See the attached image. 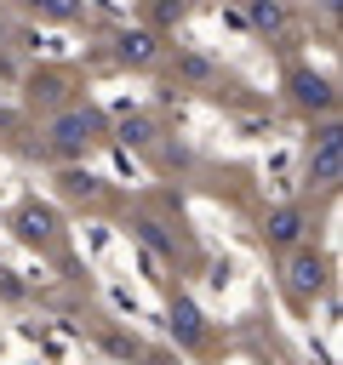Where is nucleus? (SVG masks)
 I'll return each instance as SVG.
<instances>
[{
    "label": "nucleus",
    "instance_id": "39448f33",
    "mask_svg": "<svg viewBox=\"0 0 343 365\" xmlns=\"http://www.w3.org/2000/svg\"><path fill=\"white\" fill-rule=\"evenodd\" d=\"M114 46H120V57H126V63H149V57H154V40H149L143 29H126Z\"/></svg>",
    "mask_w": 343,
    "mask_h": 365
},
{
    "label": "nucleus",
    "instance_id": "20e7f679",
    "mask_svg": "<svg viewBox=\"0 0 343 365\" xmlns=\"http://www.w3.org/2000/svg\"><path fill=\"white\" fill-rule=\"evenodd\" d=\"M297 234H303V217H297L292 205H280V211L269 217V240H274V245H292Z\"/></svg>",
    "mask_w": 343,
    "mask_h": 365
},
{
    "label": "nucleus",
    "instance_id": "f8f14e48",
    "mask_svg": "<svg viewBox=\"0 0 343 365\" xmlns=\"http://www.w3.org/2000/svg\"><path fill=\"white\" fill-rule=\"evenodd\" d=\"M120 143H149V120H120Z\"/></svg>",
    "mask_w": 343,
    "mask_h": 365
},
{
    "label": "nucleus",
    "instance_id": "f03ea898",
    "mask_svg": "<svg viewBox=\"0 0 343 365\" xmlns=\"http://www.w3.org/2000/svg\"><path fill=\"white\" fill-rule=\"evenodd\" d=\"M337 165H343V137L326 125V131L314 137V148H309V182L332 188V182H337Z\"/></svg>",
    "mask_w": 343,
    "mask_h": 365
},
{
    "label": "nucleus",
    "instance_id": "6e6552de",
    "mask_svg": "<svg viewBox=\"0 0 343 365\" xmlns=\"http://www.w3.org/2000/svg\"><path fill=\"white\" fill-rule=\"evenodd\" d=\"M131 228H137V234H143V245H154L160 257H177V245H172V234H166V228H160L154 217H137Z\"/></svg>",
    "mask_w": 343,
    "mask_h": 365
},
{
    "label": "nucleus",
    "instance_id": "7ed1b4c3",
    "mask_svg": "<svg viewBox=\"0 0 343 365\" xmlns=\"http://www.w3.org/2000/svg\"><path fill=\"white\" fill-rule=\"evenodd\" d=\"M320 285H326V262H320L314 251H297V257H292V291L314 297Z\"/></svg>",
    "mask_w": 343,
    "mask_h": 365
},
{
    "label": "nucleus",
    "instance_id": "ddd939ff",
    "mask_svg": "<svg viewBox=\"0 0 343 365\" xmlns=\"http://www.w3.org/2000/svg\"><path fill=\"white\" fill-rule=\"evenodd\" d=\"M40 6V17H74L80 11V0H34Z\"/></svg>",
    "mask_w": 343,
    "mask_h": 365
},
{
    "label": "nucleus",
    "instance_id": "9d476101",
    "mask_svg": "<svg viewBox=\"0 0 343 365\" xmlns=\"http://www.w3.org/2000/svg\"><path fill=\"white\" fill-rule=\"evenodd\" d=\"M297 97H303L309 108H326V103H332V86L314 80V74H297Z\"/></svg>",
    "mask_w": 343,
    "mask_h": 365
},
{
    "label": "nucleus",
    "instance_id": "9b49d317",
    "mask_svg": "<svg viewBox=\"0 0 343 365\" xmlns=\"http://www.w3.org/2000/svg\"><path fill=\"white\" fill-rule=\"evenodd\" d=\"M177 68H183L189 80H212V63H206L200 51H183V57H177Z\"/></svg>",
    "mask_w": 343,
    "mask_h": 365
},
{
    "label": "nucleus",
    "instance_id": "423d86ee",
    "mask_svg": "<svg viewBox=\"0 0 343 365\" xmlns=\"http://www.w3.org/2000/svg\"><path fill=\"white\" fill-rule=\"evenodd\" d=\"M172 336H177V342H200V314H194V302H177V308H172Z\"/></svg>",
    "mask_w": 343,
    "mask_h": 365
},
{
    "label": "nucleus",
    "instance_id": "1a4fd4ad",
    "mask_svg": "<svg viewBox=\"0 0 343 365\" xmlns=\"http://www.w3.org/2000/svg\"><path fill=\"white\" fill-rule=\"evenodd\" d=\"M252 23L269 29V34H280V29H286V11H280L274 0H252Z\"/></svg>",
    "mask_w": 343,
    "mask_h": 365
},
{
    "label": "nucleus",
    "instance_id": "0eeeda50",
    "mask_svg": "<svg viewBox=\"0 0 343 365\" xmlns=\"http://www.w3.org/2000/svg\"><path fill=\"white\" fill-rule=\"evenodd\" d=\"M17 228H23V240H46V234H51V211H46V205H23Z\"/></svg>",
    "mask_w": 343,
    "mask_h": 365
},
{
    "label": "nucleus",
    "instance_id": "4468645a",
    "mask_svg": "<svg viewBox=\"0 0 343 365\" xmlns=\"http://www.w3.org/2000/svg\"><path fill=\"white\" fill-rule=\"evenodd\" d=\"M0 291H6V297H17V291H23V285L11 279V268H0Z\"/></svg>",
    "mask_w": 343,
    "mask_h": 365
},
{
    "label": "nucleus",
    "instance_id": "2eb2a0df",
    "mask_svg": "<svg viewBox=\"0 0 343 365\" xmlns=\"http://www.w3.org/2000/svg\"><path fill=\"white\" fill-rule=\"evenodd\" d=\"M97 6H109V11H126V0H97Z\"/></svg>",
    "mask_w": 343,
    "mask_h": 365
},
{
    "label": "nucleus",
    "instance_id": "f257e3e1",
    "mask_svg": "<svg viewBox=\"0 0 343 365\" xmlns=\"http://www.w3.org/2000/svg\"><path fill=\"white\" fill-rule=\"evenodd\" d=\"M91 143H97V114H86V108H80V114H63V120L51 125V148H57V154H86Z\"/></svg>",
    "mask_w": 343,
    "mask_h": 365
}]
</instances>
